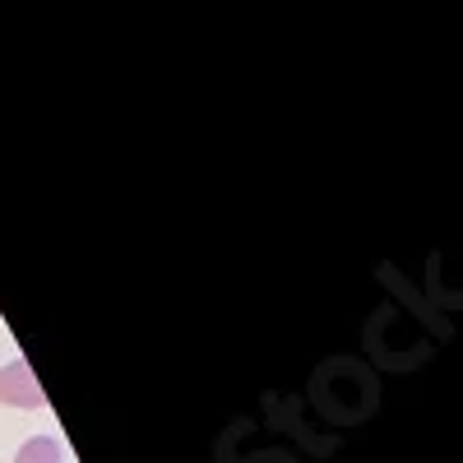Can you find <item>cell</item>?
I'll use <instances>...</instances> for the list:
<instances>
[{"mask_svg": "<svg viewBox=\"0 0 463 463\" xmlns=\"http://www.w3.org/2000/svg\"><path fill=\"white\" fill-rule=\"evenodd\" d=\"M0 399H5V403H24V408H43L47 403L43 394H37V384H33L24 362H14L10 371H0Z\"/></svg>", "mask_w": 463, "mask_h": 463, "instance_id": "1", "label": "cell"}, {"mask_svg": "<svg viewBox=\"0 0 463 463\" xmlns=\"http://www.w3.org/2000/svg\"><path fill=\"white\" fill-rule=\"evenodd\" d=\"M14 463H65V458H61V440H52V436H33V440L19 449Z\"/></svg>", "mask_w": 463, "mask_h": 463, "instance_id": "2", "label": "cell"}]
</instances>
